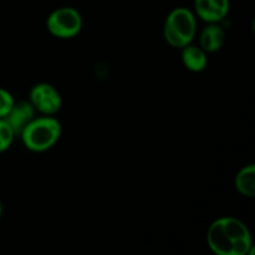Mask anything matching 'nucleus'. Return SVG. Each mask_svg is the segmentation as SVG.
<instances>
[{
	"instance_id": "f257e3e1",
	"label": "nucleus",
	"mask_w": 255,
	"mask_h": 255,
	"mask_svg": "<svg viewBox=\"0 0 255 255\" xmlns=\"http://www.w3.org/2000/svg\"><path fill=\"white\" fill-rule=\"evenodd\" d=\"M207 242L218 255H246L253 253V242L248 227L232 217L217 219L207 233Z\"/></svg>"
},
{
	"instance_id": "f03ea898",
	"label": "nucleus",
	"mask_w": 255,
	"mask_h": 255,
	"mask_svg": "<svg viewBox=\"0 0 255 255\" xmlns=\"http://www.w3.org/2000/svg\"><path fill=\"white\" fill-rule=\"evenodd\" d=\"M19 136L27 149L32 152H45L59 141L61 125L55 117L45 115L27 124Z\"/></svg>"
},
{
	"instance_id": "7ed1b4c3",
	"label": "nucleus",
	"mask_w": 255,
	"mask_h": 255,
	"mask_svg": "<svg viewBox=\"0 0 255 255\" xmlns=\"http://www.w3.org/2000/svg\"><path fill=\"white\" fill-rule=\"evenodd\" d=\"M197 32V21L193 11L187 7H176L167 16L163 26L166 41L176 49L192 44Z\"/></svg>"
},
{
	"instance_id": "20e7f679",
	"label": "nucleus",
	"mask_w": 255,
	"mask_h": 255,
	"mask_svg": "<svg viewBox=\"0 0 255 255\" xmlns=\"http://www.w3.org/2000/svg\"><path fill=\"white\" fill-rule=\"evenodd\" d=\"M46 27L52 36L59 39H72L81 31L82 16L74 7H59L49 15Z\"/></svg>"
},
{
	"instance_id": "39448f33",
	"label": "nucleus",
	"mask_w": 255,
	"mask_h": 255,
	"mask_svg": "<svg viewBox=\"0 0 255 255\" xmlns=\"http://www.w3.org/2000/svg\"><path fill=\"white\" fill-rule=\"evenodd\" d=\"M29 102L34 106L35 111H39L46 116H52L59 112L62 105L59 91L46 82H40L32 86Z\"/></svg>"
},
{
	"instance_id": "423d86ee",
	"label": "nucleus",
	"mask_w": 255,
	"mask_h": 255,
	"mask_svg": "<svg viewBox=\"0 0 255 255\" xmlns=\"http://www.w3.org/2000/svg\"><path fill=\"white\" fill-rule=\"evenodd\" d=\"M229 7V0H194L197 16L208 24L222 21L228 15Z\"/></svg>"
},
{
	"instance_id": "0eeeda50",
	"label": "nucleus",
	"mask_w": 255,
	"mask_h": 255,
	"mask_svg": "<svg viewBox=\"0 0 255 255\" xmlns=\"http://www.w3.org/2000/svg\"><path fill=\"white\" fill-rule=\"evenodd\" d=\"M35 119V109L29 101L15 102L9 114L5 117V121L10 125L15 134L21 133L27 124Z\"/></svg>"
},
{
	"instance_id": "6e6552de",
	"label": "nucleus",
	"mask_w": 255,
	"mask_h": 255,
	"mask_svg": "<svg viewBox=\"0 0 255 255\" xmlns=\"http://www.w3.org/2000/svg\"><path fill=\"white\" fill-rule=\"evenodd\" d=\"M226 41V32L217 22L208 24L199 36V46L206 52H216L223 46Z\"/></svg>"
},
{
	"instance_id": "1a4fd4ad",
	"label": "nucleus",
	"mask_w": 255,
	"mask_h": 255,
	"mask_svg": "<svg viewBox=\"0 0 255 255\" xmlns=\"http://www.w3.org/2000/svg\"><path fill=\"white\" fill-rule=\"evenodd\" d=\"M182 62L189 71L199 72L207 67L208 57L207 52L201 46L189 44L182 49Z\"/></svg>"
},
{
	"instance_id": "9d476101",
	"label": "nucleus",
	"mask_w": 255,
	"mask_h": 255,
	"mask_svg": "<svg viewBox=\"0 0 255 255\" xmlns=\"http://www.w3.org/2000/svg\"><path fill=\"white\" fill-rule=\"evenodd\" d=\"M236 188L242 196L253 198L255 196V166L253 163L243 167L236 176Z\"/></svg>"
},
{
	"instance_id": "9b49d317",
	"label": "nucleus",
	"mask_w": 255,
	"mask_h": 255,
	"mask_svg": "<svg viewBox=\"0 0 255 255\" xmlns=\"http://www.w3.org/2000/svg\"><path fill=\"white\" fill-rule=\"evenodd\" d=\"M16 134L5 119H0V153L10 148Z\"/></svg>"
},
{
	"instance_id": "f8f14e48",
	"label": "nucleus",
	"mask_w": 255,
	"mask_h": 255,
	"mask_svg": "<svg viewBox=\"0 0 255 255\" xmlns=\"http://www.w3.org/2000/svg\"><path fill=\"white\" fill-rule=\"evenodd\" d=\"M15 100L12 95L5 89L0 87V119H5L11 107L14 106Z\"/></svg>"
},
{
	"instance_id": "ddd939ff",
	"label": "nucleus",
	"mask_w": 255,
	"mask_h": 255,
	"mask_svg": "<svg viewBox=\"0 0 255 255\" xmlns=\"http://www.w3.org/2000/svg\"><path fill=\"white\" fill-rule=\"evenodd\" d=\"M1 213H2V206H1V202H0V217H1Z\"/></svg>"
}]
</instances>
